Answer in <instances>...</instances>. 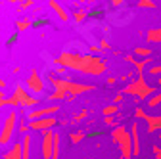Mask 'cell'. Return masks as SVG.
Segmentation results:
<instances>
[{
    "label": "cell",
    "mask_w": 161,
    "mask_h": 159,
    "mask_svg": "<svg viewBox=\"0 0 161 159\" xmlns=\"http://www.w3.org/2000/svg\"><path fill=\"white\" fill-rule=\"evenodd\" d=\"M59 111V104H54V106H44V107H38L35 111H29L27 113V119L29 123L31 121H36V119H44V117H54V113Z\"/></svg>",
    "instance_id": "10"
},
{
    "label": "cell",
    "mask_w": 161,
    "mask_h": 159,
    "mask_svg": "<svg viewBox=\"0 0 161 159\" xmlns=\"http://www.w3.org/2000/svg\"><path fill=\"white\" fill-rule=\"evenodd\" d=\"M25 86L29 88V92H31L33 96L44 92V83H42V79H40V73H38L36 69H31L29 77L25 79Z\"/></svg>",
    "instance_id": "8"
},
{
    "label": "cell",
    "mask_w": 161,
    "mask_h": 159,
    "mask_svg": "<svg viewBox=\"0 0 161 159\" xmlns=\"http://www.w3.org/2000/svg\"><path fill=\"white\" fill-rule=\"evenodd\" d=\"M83 62H85V54H79V52H62L56 59L54 63L58 67H64V69H75V71H80V67H83Z\"/></svg>",
    "instance_id": "4"
},
{
    "label": "cell",
    "mask_w": 161,
    "mask_h": 159,
    "mask_svg": "<svg viewBox=\"0 0 161 159\" xmlns=\"http://www.w3.org/2000/svg\"><path fill=\"white\" fill-rule=\"evenodd\" d=\"M123 94H129V96H136L138 100H150V98L153 96V86L146 83L144 75H138L134 81L127 83L125 88L121 90Z\"/></svg>",
    "instance_id": "2"
},
{
    "label": "cell",
    "mask_w": 161,
    "mask_h": 159,
    "mask_svg": "<svg viewBox=\"0 0 161 159\" xmlns=\"http://www.w3.org/2000/svg\"><path fill=\"white\" fill-rule=\"evenodd\" d=\"M146 41L148 42H159L161 44V27H153L146 33Z\"/></svg>",
    "instance_id": "17"
},
{
    "label": "cell",
    "mask_w": 161,
    "mask_h": 159,
    "mask_svg": "<svg viewBox=\"0 0 161 159\" xmlns=\"http://www.w3.org/2000/svg\"><path fill=\"white\" fill-rule=\"evenodd\" d=\"M58 119L56 117H44V119H36V121L29 123V130H38V132H44V130H52V127H56Z\"/></svg>",
    "instance_id": "11"
},
{
    "label": "cell",
    "mask_w": 161,
    "mask_h": 159,
    "mask_svg": "<svg viewBox=\"0 0 161 159\" xmlns=\"http://www.w3.org/2000/svg\"><path fill=\"white\" fill-rule=\"evenodd\" d=\"M85 117H88V109H80V113H79V115H75V117L71 119V123L75 125V123H79V121H83Z\"/></svg>",
    "instance_id": "26"
},
{
    "label": "cell",
    "mask_w": 161,
    "mask_h": 159,
    "mask_svg": "<svg viewBox=\"0 0 161 159\" xmlns=\"http://www.w3.org/2000/svg\"><path fill=\"white\" fill-rule=\"evenodd\" d=\"M85 136H86V134H85L83 130H75V132L69 134V142H71V144H77V142H80V140H85Z\"/></svg>",
    "instance_id": "20"
},
{
    "label": "cell",
    "mask_w": 161,
    "mask_h": 159,
    "mask_svg": "<svg viewBox=\"0 0 161 159\" xmlns=\"http://www.w3.org/2000/svg\"><path fill=\"white\" fill-rule=\"evenodd\" d=\"M73 17H75L77 23H83L85 19L88 17V12H85V10H77V12H73Z\"/></svg>",
    "instance_id": "22"
},
{
    "label": "cell",
    "mask_w": 161,
    "mask_h": 159,
    "mask_svg": "<svg viewBox=\"0 0 161 159\" xmlns=\"http://www.w3.org/2000/svg\"><path fill=\"white\" fill-rule=\"evenodd\" d=\"M111 4H113L115 8H117V6H123V2H121V0H113V2H111Z\"/></svg>",
    "instance_id": "40"
},
{
    "label": "cell",
    "mask_w": 161,
    "mask_h": 159,
    "mask_svg": "<svg viewBox=\"0 0 161 159\" xmlns=\"http://www.w3.org/2000/svg\"><path fill=\"white\" fill-rule=\"evenodd\" d=\"M146 115H148V113L144 111V107H136V109H134V117H136V119H146Z\"/></svg>",
    "instance_id": "30"
},
{
    "label": "cell",
    "mask_w": 161,
    "mask_h": 159,
    "mask_svg": "<svg viewBox=\"0 0 161 159\" xmlns=\"http://www.w3.org/2000/svg\"><path fill=\"white\" fill-rule=\"evenodd\" d=\"M19 6H21V8H31V6H33V2H31V0H25V2H21Z\"/></svg>",
    "instance_id": "37"
},
{
    "label": "cell",
    "mask_w": 161,
    "mask_h": 159,
    "mask_svg": "<svg viewBox=\"0 0 161 159\" xmlns=\"http://www.w3.org/2000/svg\"><path fill=\"white\" fill-rule=\"evenodd\" d=\"M100 48H102V50H109V42H106L102 38V41H100Z\"/></svg>",
    "instance_id": "35"
},
{
    "label": "cell",
    "mask_w": 161,
    "mask_h": 159,
    "mask_svg": "<svg viewBox=\"0 0 161 159\" xmlns=\"http://www.w3.org/2000/svg\"><path fill=\"white\" fill-rule=\"evenodd\" d=\"M152 151H153L155 159H161V148H159V146H153V148H152Z\"/></svg>",
    "instance_id": "34"
},
{
    "label": "cell",
    "mask_w": 161,
    "mask_h": 159,
    "mask_svg": "<svg viewBox=\"0 0 161 159\" xmlns=\"http://www.w3.org/2000/svg\"><path fill=\"white\" fill-rule=\"evenodd\" d=\"M67 92H64V90H54L52 94H50V100L52 102H59V100H67Z\"/></svg>",
    "instance_id": "19"
},
{
    "label": "cell",
    "mask_w": 161,
    "mask_h": 159,
    "mask_svg": "<svg viewBox=\"0 0 161 159\" xmlns=\"http://www.w3.org/2000/svg\"><path fill=\"white\" fill-rule=\"evenodd\" d=\"M52 159H59V134H56V138H54V151H52Z\"/></svg>",
    "instance_id": "25"
},
{
    "label": "cell",
    "mask_w": 161,
    "mask_h": 159,
    "mask_svg": "<svg viewBox=\"0 0 161 159\" xmlns=\"http://www.w3.org/2000/svg\"><path fill=\"white\" fill-rule=\"evenodd\" d=\"M4 100H6V96H4V90H0V109L4 107Z\"/></svg>",
    "instance_id": "36"
},
{
    "label": "cell",
    "mask_w": 161,
    "mask_h": 159,
    "mask_svg": "<svg viewBox=\"0 0 161 159\" xmlns=\"http://www.w3.org/2000/svg\"><path fill=\"white\" fill-rule=\"evenodd\" d=\"M111 138L113 142L119 146L121 150V157L123 159H130L132 157V142H130V130L123 125H117L111 130Z\"/></svg>",
    "instance_id": "3"
},
{
    "label": "cell",
    "mask_w": 161,
    "mask_h": 159,
    "mask_svg": "<svg viewBox=\"0 0 161 159\" xmlns=\"http://www.w3.org/2000/svg\"><path fill=\"white\" fill-rule=\"evenodd\" d=\"M146 125H148V132H157L161 130V115H146Z\"/></svg>",
    "instance_id": "13"
},
{
    "label": "cell",
    "mask_w": 161,
    "mask_h": 159,
    "mask_svg": "<svg viewBox=\"0 0 161 159\" xmlns=\"http://www.w3.org/2000/svg\"><path fill=\"white\" fill-rule=\"evenodd\" d=\"M21 142H14V146L10 148V150H6L4 151V159H21Z\"/></svg>",
    "instance_id": "15"
},
{
    "label": "cell",
    "mask_w": 161,
    "mask_h": 159,
    "mask_svg": "<svg viewBox=\"0 0 161 159\" xmlns=\"http://www.w3.org/2000/svg\"><path fill=\"white\" fill-rule=\"evenodd\" d=\"M48 6H50V8L54 10V14H56V15H58L59 19H62V21H69V17H71V15L67 14V10H65V8H64L62 4H58L56 0H50V2H48Z\"/></svg>",
    "instance_id": "14"
},
{
    "label": "cell",
    "mask_w": 161,
    "mask_h": 159,
    "mask_svg": "<svg viewBox=\"0 0 161 159\" xmlns=\"http://www.w3.org/2000/svg\"><path fill=\"white\" fill-rule=\"evenodd\" d=\"M14 96L17 98V102H19V106H21V107H35L36 104H40L38 98L33 96V94H31L27 88H23L21 85H17V86H15Z\"/></svg>",
    "instance_id": "7"
},
{
    "label": "cell",
    "mask_w": 161,
    "mask_h": 159,
    "mask_svg": "<svg viewBox=\"0 0 161 159\" xmlns=\"http://www.w3.org/2000/svg\"><path fill=\"white\" fill-rule=\"evenodd\" d=\"M148 73L152 75V77H161V63L159 65H150V69H148Z\"/></svg>",
    "instance_id": "27"
},
{
    "label": "cell",
    "mask_w": 161,
    "mask_h": 159,
    "mask_svg": "<svg viewBox=\"0 0 161 159\" xmlns=\"http://www.w3.org/2000/svg\"><path fill=\"white\" fill-rule=\"evenodd\" d=\"M130 142H132V155H140V136H138V123L130 125Z\"/></svg>",
    "instance_id": "12"
},
{
    "label": "cell",
    "mask_w": 161,
    "mask_h": 159,
    "mask_svg": "<svg viewBox=\"0 0 161 159\" xmlns=\"http://www.w3.org/2000/svg\"><path fill=\"white\" fill-rule=\"evenodd\" d=\"M134 54L140 56V58H144V59H146V58H152V50H150V48H144V46H136V48H134Z\"/></svg>",
    "instance_id": "21"
},
{
    "label": "cell",
    "mask_w": 161,
    "mask_h": 159,
    "mask_svg": "<svg viewBox=\"0 0 161 159\" xmlns=\"http://www.w3.org/2000/svg\"><path fill=\"white\" fill-rule=\"evenodd\" d=\"M4 106H8V107H17L19 102H17L15 96H10V98H6V100H4Z\"/></svg>",
    "instance_id": "29"
},
{
    "label": "cell",
    "mask_w": 161,
    "mask_h": 159,
    "mask_svg": "<svg viewBox=\"0 0 161 159\" xmlns=\"http://www.w3.org/2000/svg\"><path fill=\"white\" fill-rule=\"evenodd\" d=\"M31 25H33V23L29 21V19H19V21L15 23V27H17V31H19V33H21V31H27Z\"/></svg>",
    "instance_id": "24"
},
{
    "label": "cell",
    "mask_w": 161,
    "mask_h": 159,
    "mask_svg": "<svg viewBox=\"0 0 161 159\" xmlns=\"http://www.w3.org/2000/svg\"><path fill=\"white\" fill-rule=\"evenodd\" d=\"M159 140H161V134H159Z\"/></svg>",
    "instance_id": "44"
},
{
    "label": "cell",
    "mask_w": 161,
    "mask_h": 159,
    "mask_svg": "<svg viewBox=\"0 0 161 159\" xmlns=\"http://www.w3.org/2000/svg\"><path fill=\"white\" fill-rule=\"evenodd\" d=\"M157 85H159V86H161V77H159V79H157Z\"/></svg>",
    "instance_id": "43"
},
{
    "label": "cell",
    "mask_w": 161,
    "mask_h": 159,
    "mask_svg": "<svg viewBox=\"0 0 161 159\" xmlns=\"http://www.w3.org/2000/svg\"><path fill=\"white\" fill-rule=\"evenodd\" d=\"M65 71H67V69H64V67H58V69H56V73H59V75H64Z\"/></svg>",
    "instance_id": "42"
},
{
    "label": "cell",
    "mask_w": 161,
    "mask_h": 159,
    "mask_svg": "<svg viewBox=\"0 0 161 159\" xmlns=\"http://www.w3.org/2000/svg\"><path fill=\"white\" fill-rule=\"evenodd\" d=\"M115 83H117L115 77H109V79H108V85H115Z\"/></svg>",
    "instance_id": "38"
},
{
    "label": "cell",
    "mask_w": 161,
    "mask_h": 159,
    "mask_svg": "<svg viewBox=\"0 0 161 159\" xmlns=\"http://www.w3.org/2000/svg\"><path fill=\"white\" fill-rule=\"evenodd\" d=\"M123 96H125L123 92H117V94H115V98H113V104H117V106H119V102H123Z\"/></svg>",
    "instance_id": "32"
},
{
    "label": "cell",
    "mask_w": 161,
    "mask_h": 159,
    "mask_svg": "<svg viewBox=\"0 0 161 159\" xmlns=\"http://www.w3.org/2000/svg\"><path fill=\"white\" fill-rule=\"evenodd\" d=\"M25 119H27V117H21V119H19V127H17V130H19V132H21L23 136H25V132L29 130V125L25 123Z\"/></svg>",
    "instance_id": "28"
},
{
    "label": "cell",
    "mask_w": 161,
    "mask_h": 159,
    "mask_svg": "<svg viewBox=\"0 0 161 159\" xmlns=\"http://www.w3.org/2000/svg\"><path fill=\"white\" fill-rule=\"evenodd\" d=\"M138 8H155V2H148V0H142V2H138Z\"/></svg>",
    "instance_id": "31"
},
{
    "label": "cell",
    "mask_w": 161,
    "mask_h": 159,
    "mask_svg": "<svg viewBox=\"0 0 161 159\" xmlns=\"http://www.w3.org/2000/svg\"><path fill=\"white\" fill-rule=\"evenodd\" d=\"M104 71H106V63L102 62V58L92 56V54H85V62H83V67H80V73L98 77Z\"/></svg>",
    "instance_id": "6"
},
{
    "label": "cell",
    "mask_w": 161,
    "mask_h": 159,
    "mask_svg": "<svg viewBox=\"0 0 161 159\" xmlns=\"http://www.w3.org/2000/svg\"><path fill=\"white\" fill-rule=\"evenodd\" d=\"M54 138L56 132L54 130H44L42 132V144H40V153L44 159H52V151H54Z\"/></svg>",
    "instance_id": "9"
},
{
    "label": "cell",
    "mask_w": 161,
    "mask_h": 159,
    "mask_svg": "<svg viewBox=\"0 0 161 159\" xmlns=\"http://www.w3.org/2000/svg\"><path fill=\"white\" fill-rule=\"evenodd\" d=\"M6 88V81H4V79H0V90H4Z\"/></svg>",
    "instance_id": "39"
},
{
    "label": "cell",
    "mask_w": 161,
    "mask_h": 159,
    "mask_svg": "<svg viewBox=\"0 0 161 159\" xmlns=\"http://www.w3.org/2000/svg\"><path fill=\"white\" fill-rule=\"evenodd\" d=\"M115 119H117V117H106V119H104V121H106L108 125H111V127L115 129V127H117V123H115Z\"/></svg>",
    "instance_id": "33"
},
{
    "label": "cell",
    "mask_w": 161,
    "mask_h": 159,
    "mask_svg": "<svg viewBox=\"0 0 161 159\" xmlns=\"http://www.w3.org/2000/svg\"><path fill=\"white\" fill-rule=\"evenodd\" d=\"M19 121V115L15 109H12L6 119H4V125H2V130H0V146H8L12 140H14V132H15V125Z\"/></svg>",
    "instance_id": "5"
},
{
    "label": "cell",
    "mask_w": 161,
    "mask_h": 159,
    "mask_svg": "<svg viewBox=\"0 0 161 159\" xmlns=\"http://www.w3.org/2000/svg\"><path fill=\"white\" fill-rule=\"evenodd\" d=\"M21 159H29L31 157V134H25L21 140Z\"/></svg>",
    "instance_id": "16"
},
{
    "label": "cell",
    "mask_w": 161,
    "mask_h": 159,
    "mask_svg": "<svg viewBox=\"0 0 161 159\" xmlns=\"http://www.w3.org/2000/svg\"><path fill=\"white\" fill-rule=\"evenodd\" d=\"M159 104H161V92L153 94V96L150 98V100H148V104H146V106H148V107H157Z\"/></svg>",
    "instance_id": "23"
},
{
    "label": "cell",
    "mask_w": 161,
    "mask_h": 159,
    "mask_svg": "<svg viewBox=\"0 0 161 159\" xmlns=\"http://www.w3.org/2000/svg\"><path fill=\"white\" fill-rule=\"evenodd\" d=\"M50 83H52L54 90H64L73 98L96 88L94 85H86V83H75V81H69V79H56L54 75H50Z\"/></svg>",
    "instance_id": "1"
},
{
    "label": "cell",
    "mask_w": 161,
    "mask_h": 159,
    "mask_svg": "<svg viewBox=\"0 0 161 159\" xmlns=\"http://www.w3.org/2000/svg\"><path fill=\"white\" fill-rule=\"evenodd\" d=\"M90 52H92V54H96V52H100V46H90Z\"/></svg>",
    "instance_id": "41"
},
{
    "label": "cell",
    "mask_w": 161,
    "mask_h": 159,
    "mask_svg": "<svg viewBox=\"0 0 161 159\" xmlns=\"http://www.w3.org/2000/svg\"><path fill=\"white\" fill-rule=\"evenodd\" d=\"M119 111H121V106H117V104H109V106H106V107L102 109L104 117H115Z\"/></svg>",
    "instance_id": "18"
}]
</instances>
